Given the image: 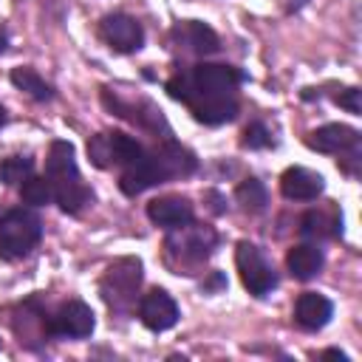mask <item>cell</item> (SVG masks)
<instances>
[{"label":"cell","instance_id":"6da1fadb","mask_svg":"<svg viewBox=\"0 0 362 362\" xmlns=\"http://www.w3.org/2000/svg\"><path fill=\"white\" fill-rule=\"evenodd\" d=\"M45 178L51 181L54 201L68 215L82 212L93 201V192L82 184L71 141H62V139L51 141V150H48V158H45Z\"/></svg>","mask_w":362,"mask_h":362},{"label":"cell","instance_id":"7a4b0ae2","mask_svg":"<svg viewBox=\"0 0 362 362\" xmlns=\"http://www.w3.org/2000/svg\"><path fill=\"white\" fill-rule=\"evenodd\" d=\"M42 238V221L31 209H8L0 218V260L25 257Z\"/></svg>","mask_w":362,"mask_h":362},{"label":"cell","instance_id":"3957f363","mask_svg":"<svg viewBox=\"0 0 362 362\" xmlns=\"http://www.w3.org/2000/svg\"><path fill=\"white\" fill-rule=\"evenodd\" d=\"M139 283H141V260L139 257H122V260L107 266L99 288H102L105 303L113 311H127L136 300Z\"/></svg>","mask_w":362,"mask_h":362},{"label":"cell","instance_id":"277c9868","mask_svg":"<svg viewBox=\"0 0 362 362\" xmlns=\"http://www.w3.org/2000/svg\"><path fill=\"white\" fill-rule=\"evenodd\" d=\"M141 153H144L141 144H139L133 136L122 133V130L96 133V136H90V141H88V158H90V164L99 167V170H107V167H116V164L124 167V164L136 161Z\"/></svg>","mask_w":362,"mask_h":362},{"label":"cell","instance_id":"5b68a950","mask_svg":"<svg viewBox=\"0 0 362 362\" xmlns=\"http://www.w3.org/2000/svg\"><path fill=\"white\" fill-rule=\"evenodd\" d=\"M235 263H238V272H240V283L249 288V294L266 297L277 286V274H274L272 263L266 260V255L255 243L240 240L238 249H235Z\"/></svg>","mask_w":362,"mask_h":362},{"label":"cell","instance_id":"8992f818","mask_svg":"<svg viewBox=\"0 0 362 362\" xmlns=\"http://www.w3.org/2000/svg\"><path fill=\"white\" fill-rule=\"evenodd\" d=\"M93 311L82 300H68L48 317V334L62 339H85L93 334Z\"/></svg>","mask_w":362,"mask_h":362},{"label":"cell","instance_id":"52a82bcc","mask_svg":"<svg viewBox=\"0 0 362 362\" xmlns=\"http://www.w3.org/2000/svg\"><path fill=\"white\" fill-rule=\"evenodd\" d=\"M195 96L198 93H215V96H232L238 85L243 82V74L229 65H215V62H201L189 74ZM192 102V99H189Z\"/></svg>","mask_w":362,"mask_h":362},{"label":"cell","instance_id":"ba28073f","mask_svg":"<svg viewBox=\"0 0 362 362\" xmlns=\"http://www.w3.org/2000/svg\"><path fill=\"white\" fill-rule=\"evenodd\" d=\"M99 37L119 54H130L139 51L144 42V28L139 20H133L130 14H107L99 23Z\"/></svg>","mask_w":362,"mask_h":362},{"label":"cell","instance_id":"9c48e42d","mask_svg":"<svg viewBox=\"0 0 362 362\" xmlns=\"http://www.w3.org/2000/svg\"><path fill=\"white\" fill-rule=\"evenodd\" d=\"M139 320L150 331H167L178 322V305L164 288H150L139 303Z\"/></svg>","mask_w":362,"mask_h":362},{"label":"cell","instance_id":"30bf717a","mask_svg":"<svg viewBox=\"0 0 362 362\" xmlns=\"http://www.w3.org/2000/svg\"><path fill=\"white\" fill-rule=\"evenodd\" d=\"M156 184H164V175H161V170L156 164L153 150L150 153H141L136 161L124 164V170L119 175V189L124 195H130V198L139 195V192H144V189H150V187H156Z\"/></svg>","mask_w":362,"mask_h":362},{"label":"cell","instance_id":"8fae6325","mask_svg":"<svg viewBox=\"0 0 362 362\" xmlns=\"http://www.w3.org/2000/svg\"><path fill=\"white\" fill-rule=\"evenodd\" d=\"M215 240L218 238H215V232L209 226H189V223H184V226H178V235H173L167 240V246L175 255H181L184 260H204V257L212 255Z\"/></svg>","mask_w":362,"mask_h":362},{"label":"cell","instance_id":"7c38bea8","mask_svg":"<svg viewBox=\"0 0 362 362\" xmlns=\"http://www.w3.org/2000/svg\"><path fill=\"white\" fill-rule=\"evenodd\" d=\"M305 144L311 150H320V153H356V147H359V130H354L348 124H339V122L322 124V127H317L305 139Z\"/></svg>","mask_w":362,"mask_h":362},{"label":"cell","instance_id":"4fadbf2b","mask_svg":"<svg viewBox=\"0 0 362 362\" xmlns=\"http://www.w3.org/2000/svg\"><path fill=\"white\" fill-rule=\"evenodd\" d=\"M153 156H156V164H158L164 181L187 178V175H192L195 167H198V158L192 156V150H187V147H181L178 141H170V139H167L164 144H158V147L153 150Z\"/></svg>","mask_w":362,"mask_h":362},{"label":"cell","instance_id":"5bb4252c","mask_svg":"<svg viewBox=\"0 0 362 362\" xmlns=\"http://www.w3.org/2000/svg\"><path fill=\"white\" fill-rule=\"evenodd\" d=\"M325 189V178L305 167H288L280 175V192L288 201H314Z\"/></svg>","mask_w":362,"mask_h":362},{"label":"cell","instance_id":"9a60e30c","mask_svg":"<svg viewBox=\"0 0 362 362\" xmlns=\"http://www.w3.org/2000/svg\"><path fill=\"white\" fill-rule=\"evenodd\" d=\"M147 218L156 226L164 229H178L184 223H192V204L181 195H164L147 204Z\"/></svg>","mask_w":362,"mask_h":362},{"label":"cell","instance_id":"2e32d148","mask_svg":"<svg viewBox=\"0 0 362 362\" xmlns=\"http://www.w3.org/2000/svg\"><path fill=\"white\" fill-rule=\"evenodd\" d=\"M334 317V303L317 291H305L297 297V305H294V320L300 328L305 331H317L322 325H328Z\"/></svg>","mask_w":362,"mask_h":362},{"label":"cell","instance_id":"e0dca14e","mask_svg":"<svg viewBox=\"0 0 362 362\" xmlns=\"http://www.w3.org/2000/svg\"><path fill=\"white\" fill-rule=\"evenodd\" d=\"M192 116L204 124H223L238 116V102L235 96H215V93H198L189 102Z\"/></svg>","mask_w":362,"mask_h":362},{"label":"cell","instance_id":"ac0fdd59","mask_svg":"<svg viewBox=\"0 0 362 362\" xmlns=\"http://www.w3.org/2000/svg\"><path fill=\"white\" fill-rule=\"evenodd\" d=\"M173 37L178 40V42H184V48L187 51H192V54H201V57H206V54H215L218 48H221V42H218V34L206 25V23H198V20H187V23H178L175 28H173Z\"/></svg>","mask_w":362,"mask_h":362},{"label":"cell","instance_id":"d6986e66","mask_svg":"<svg viewBox=\"0 0 362 362\" xmlns=\"http://www.w3.org/2000/svg\"><path fill=\"white\" fill-rule=\"evenodd\" d=\"M322 263H325L322 249H317L311 243H300V246L288 249V255H286V266L294 280H311L314 274H320Z\"/></svg>","mask_w":362,"mask_h":362},{"label":"cell","instance_id":"ffe728a7","mask_svg":"<svg viewBox=\"0 0 362 362\" xmlns=\"http://www.w3.org/2000/svg\"><path fill=\"white\" fill-rule=\"evenodd\" d=\"M300 232H303L305 238H325V235L339 238V235H342V212L334 209L331 218H328V212H322V209H311V212L303 215V221H300Z\"/></svg>","mask_w":362,"mask_h":362},{"label":"cell","instance_id":"44dd1931","mask_svg":"<svg viewBox=\"0 0 362 362\" xmlns=\"http://www.w3.org/2000/svg\"><path fill=\"white\" fill-rule=\"evenodd\" d=\"M11 82H14V88L25 90V93H28L31 99H37V102H48V99L54 96L51 85H48L34 68H14V71H11Z\"/></svg>","mask_w":362,"mask_h":362},{"label":"cell","instance_id":"7402d4cb","mask_svg":"<svg viewBox=\"0 0 362 362\" xmlns=\"http://www.w3.org/2000/svg\"><path fill=\"white\" fill-rule=\"evenodd\" d=\"M235 198H238V204H240L246 212H263L266 204H269L266 187H263L257 178H246V181H240L238 189H235Z\"/></svg>","mask_w":362,"mask_h":362},{"label":"cell","instance_id":"603a6c76","mask_svg":"<svg viewBox=\"0 0 362 362\" xmlns=\"http://www.w3.org/2000/svg\"><path fill=\"white\" fill-rule=\"evenodd\" d=\"M20 195L25 204L31 206H42L54 198V189H51V181L48 178H40V175H28L23 184H20Z\"/></svg>","mask_w":362,"mask_h":362},{"label":"cell","instance_id":"cb8c5ba5","mask_svg":"<svg viewBox=\"0 0 362 362\" xmlns=\"http://www.w3.org/2000/svg\"><path fill=\"white\" fill-rule=\"evenodd\" d=\"M34 170V161L25 156H11L0 164V181L3 184H23Z\"/></svg>","mask_w":362,"mask_h":362},{"label":"cell","instance_id":"d4e9b609","mask_svg":"<svg viewBox=\"0 0 362 362\" xmlns=\"http://www.w3.org/2000/svg\"><path fill=\"white\" fill-rule=\"evenodd\" d=\"M243 144H246V147H252V150L269 147V144H272V133L266 130V124L255 122V124H249V127H246V133H243Z\"/></svg>","mask_w":362,"mask_h":362},{"label":"cell","instance_id":"484cf974","mask_svg":"<svg viewBox=\"0 0 362 362\" xmlns=\"http://www.w3.org/2000/svg\"><path fill=\"white\" fill-rule=\"evenodd\" d=\"M334 102H337L339 107L351 110V113H359V90H356V88H348V90H345V93H339Z\"/></svg>","mask_w":362,"mask_h":362},{"label":"cell","instance_id":"4316f807","mask_svg":"<svg viewBox=\"0 0 362 362\" xmlns=\"http://www.w3.org/2000/svg\"><path fill=\"white\" fill-rule=\"evenodd\" d=\"M322 356H325V359H339V362H348V356H345L342 351H337V348H328V351H322Z\"/></svg>","mask_w":362,"mask_h":362},{"label":"cell","instance_id":"83f0119b","mask_svg":"<svg viewBox=\"0 0 362 362\" xmlns=\"http://www.w3.org/2000/svg\"><path fill=\"white\" fill-rule=\"evenodd\" d=\"M3 51H6V34L0 31V54H3Z\"/></svg>","mask_w":362,"mask_h":362},{"label":"cell","instance_id":"f1b7e54d","mask_svg":"<svg viewBox=\"0 0 362 362\" xmlns=\"http://www.w3.org/2000/svg\"><path fill=\"white\" fill-rule=\"evenodd\" d=\"M3 122H6V110L0 107V127H3Z\"/></svg>","mask_w":362,"mask_h":362}]
</instances>
